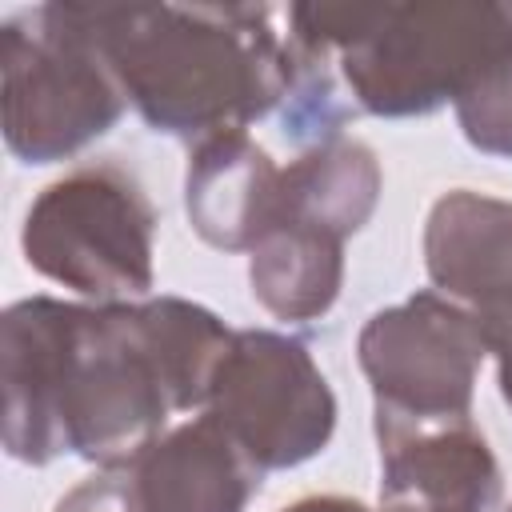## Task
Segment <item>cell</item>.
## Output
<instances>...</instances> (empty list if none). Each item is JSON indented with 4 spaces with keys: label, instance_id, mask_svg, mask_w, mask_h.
<instances>
[{
    "label": "cell",
    "instance_id": "obj_2",
    "mask_svg": "<svg viewBox=\"0 0 512 512\" xmlns=\"http://www.w3.org/2000/svg\"><path fill=\"white\" fill-rule=\"evenodd\" d=\"M152 132L208 140L280 108L292 56L268 4H76Z\"/></svg>",
    "mask_w": 512,
    "mask_h": 512
},
{
    "label": "cell",
    "instance_id": "obj_1",
    "mask_svg": "<svg viewBox=\"0 0 512 512\" xmlns=\"http://www.w3.org/2000/svg\"><path fill=\"white\" fill-rule=\"evenodd\" d=\"M0 388L4 452L36 468L128 464L180 412L144 300H16L0 320Z\"/></svg>",
    "mask_w": 512,
    "mask_h": 512
},
{
    "label": "cell",
    "instance_id": "obj_3",
    "mask_svg": "<svg viewBox=\"0 0 512 512\" xmlns=\"http://www.w3.org/2000/svg\"><path fill=\"white\" fill-rule=\"evenodd\" d=\"M284 20L332 56L356 112L428 116L480 76L512 28V4H292Z\"/></svg>",
    "mask_w": 512,
    "mask_h": 512
},
{
    "label": "cell",
    "instance_id": "obj_11",
    "mask_svg": "<svg viewBox=\"0 0 512 512\" xmlns=\"http://www.w3.org/2000/svg\"><path fill=\"white\" fill-rule=\"evenodd\" d=\"M424 268L440 296L480 312L512 296V200L452 188L424 224Z\"/></svg>",
    "mask_w": 512,
    "mask_h": 512
},
{
    "label": "cell",
    "instance_id": "obj_5",
    "mask_svg": "<svg viewBox=\"0 0 512 512\" xmlns=\"http://www.w3.org/2000/svg\"><path fill=\"white\" fill-rule=\"evenodd\" d=\"M156 208L144 184L92 160L52 180L24 212L20 248L32 272L96 300L124 304L152 292Z\"/></svg>",
    "mask_w": 512,
    "mask_h": 512
},
{
    "label": "cell",
    "instance_id": "obj_15",
    "mask_svg": "<svg viewBox=\"0 0 512 512\" xmlns=\"http://www.w3.org/2000/svg\"><path fill=\"white\" fill-rule=\"evenodd\" d=\"M476 320H480L488 356L496 360V384H500V396H504V404L512 408V296L500 300V304H492V308H480Z\"/></svg>",
    "mask_w": 512,
    "mask_h": 512
},
{
    "label": "cell",
    "instance_id": "obj_17",
    "mask_svg": "<svg viewBox=\"0 0 512 512\" xmlns=\"http://www.w3.org/2000/svg\"><path fill=\"white\" fill-rule=\"evenodd\" d=\"M284 512H372V508L352 496H304V500L288 504Z\"/></svg>",
    "mask_w": 512,
    "mask_h": 512
},
{
    "label": "cell",
    "instance_id": "obj_13",
    "mask_svg": "<svg viewBox=\"0 0 512 512\" xmlns=\"http://www.w3.org/2000/svg\"><path fill=\"white\" fill-rule=\"evenodd\" d=\"M248 284L276 320H320L344 288V240L284 220L252 248Z\"/></svg>",
    "mask_w": 512,
    "mask_h": 512
},
{
    "label": "cell",
    "instance_id": "obj_10",
    "mask_svg": "<svg viewBox=\"0 0 512 512\" xmlns=\"http://www.w3.org/2000/svg\"><path fill=\"white\" fill-rule=\"evenodd\" d=\"M184 212L204 244L252 252L280 220V164L248 132H216L192 144Z\"/></svg>",
    "mask_w": 512,
    "mask_h": 512
},
{
    "label": "cell",
    "instance_id": "obj_9",
    "mask_svg": "<svg viewBox=\"0 0 512 512\" xmlns=\"http://www.w3.org/2000/svg\"><path fill=\"white\" fill-rule=\"evenodd\" d=\"M128 512H244L264 472L204 412L116 464Z\"/></svg>",
    "mask_w": 512,
    "mask_h": 512
},
{
    "label": "cell",
    "instance_id": "obj_6",
    "mask_svg": "<svg viewBox=\"0 0 512 512\" xmlns=\"http://www.w3.org/2000/svg\"><path fill=\"white\" fill-rule=\"evenodd\" d=\"M204 412L260 472L320 456L336 432V396L312 352L268 328H240L220 360Z\"/></svg>",
    "mask_w": 512,
    "mask_h": 512
},
{
    "label": "cell",
    "instance_id": "obj_4",
    "mask_svg": "<svg viewBox=\"0 0 512 512\" xmlns=\"http://www.w3.org/2000/svg\"><path fill=\"white\" fill-rule=\"evenodd\" d=\"M4 144L24 164H56L100 140L128 96L76 4H36L0 24Z\"/></svg>",
    "mask_w": 512,
    "mask_h": 512
},
{
    "label": "cell",
    "instance_id": "obj_16",
    "mask_svg": "<svg viewBox=\"0 0 512 512\" xmlns=\"http://www.w3.org/2000/svg\"><path fill=\"white\" fill-rule=\"evenodd\" d=\"M52 512H128L120 468H100L96 476L80 480L68 496H60Z\"/></svg>",
    "mask_w": 512,
    "mask_h": 512
},
{
    "label": "cell",
    "instance_id": "obj_7",
    "mask_svg": "<svg viewBox=\"0 0 512 512\" xmlns=\"http://www.w3.org/2000/svg\"><path fill=\"white\" fill-rule=\"evenodd\" d=\"M484 356L488 344L476 312L440 292H412L372 312L356 340L372 408L400 416H472Z\"/></svg>",
    "mask_w": 512,
    "mask_h": 512
},
{
    "label": "cell",
    "instance_id": "obj_18",
    "mask_svg": "<svg viewBox=\"0 0 512 512\" xmlns=\"http://www.w3.org/2000/svg\"><path fill=\"white\" fill-rule=\"evenodd\" d=\"M508 512H512V508H508Z\"/></svg>",
    "mask_w": 512,
    "mask_h": 512
},
{
    "label": "cell",
    "instance_id": "obj_8",
    "mask_svg": "<svg viewBox=\"0 0 512 512\" xmlns=\"http://www.w3.org/2000/svg\"><path fill=\"white\" fill-rule=\"evenodd\" d=\"M380 512H500L504 476L472 416L372 408Z\"/></svg>",
    "mask_w": 512,
    "mask_h": 512
},
{
    "label": "cell",
    "instance_id": "obj_12",
    "mask_svg": "<svg viewBox=\"0 0 512 512\" xmlns=\"http://www.w3.org/2000/svg\"><path fill=\"white\" fill-rule=\"evenodd\" d=\"M380 160L364 140H324L280 168V220L324 228L340 240L360 232L380 200Z\"/></svg>",
    "mask_w": 512,
    "mask_h": 512
},
{
    "label": "cell",
    "instance_id": "obj_14",
    "mask_svg": "<svg viewBox=\"0 0 512 512\" xmlns=\"http://www.w3.org/2000/svg\"><path fill=\"white\" fill-rule=\"evenodd\" d=\"M452 108L464 140L476 152L512 160V28Z\"/></svg>",
    "mask_w": 512,
    "mask_h": 512
}]
</instances>
